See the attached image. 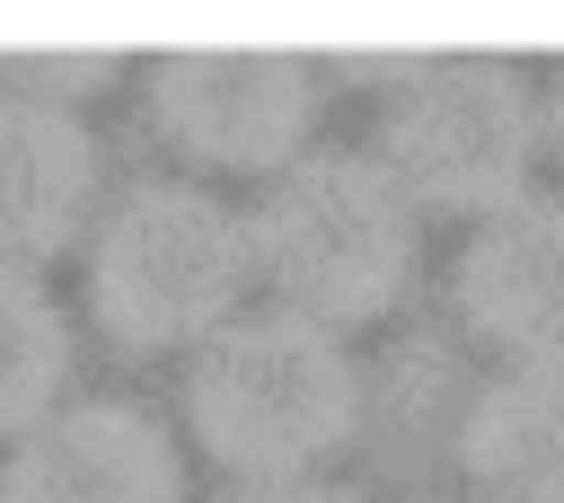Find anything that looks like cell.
<instances>
[{"mask_svg": "<svg viewBox=\"0 0 564 503\" xmlns=\"http://www.w3.org/2000/svg\"><path fill=\"white\" fill-rule=\"evenodd\" d=\"M370 159L414 212H502L529 194L538 97L494 53H441L388 97Z\"/></svg>", "mask_w": 564, "mask_h": 503, "instance_id": "277c9868", "label": "cell"}, {"mask_svg": "<svg viewBox=\"0 0 564 503\" xmlns=\"http://www.w3.org/2000/svg\"><path fill=\"white\" fill-rule=\"evenodd\" d=\"M176 494H185L176 441L159 432V415L123 397L35 415L0 468V503H176Z\"/></svg>", "mask_w": 564, "mask_h": 503, "instance_id": "8992f818", "label": "cell"}, {"mask_svg": "<svg viewBox=\"0 0 564 503\" xmlns=\"http://www.w3.org/2000/svg\"><path fill=\"white\" fill-rule=\"evenodd\" d=\"M458 309L511 362L564 371V194H520L476 221L458 256Z\"/></svg>", "mask_w": 564, "mask_h": 503, "instance_id": "52a82bcc", "label": "cell"}, {"mask_svg": "<svg viewBox=\"0 0 564 503\" xmlns=\"http://www.w3.org/2000/svg\"><path fill=\"white\" fill-rule=\"evenodd\" d=\"M247 274H264L273 309L300 327H370L414 274V203L370 150H308L264 185L247 221Z\"/></svg>", "mask_w": 564, "mask_h": 503, "instance_id": "6da1fadb", "label": "cell"}, {"mask_svg": "<svg viewBox=\"0 0 564 503\" xmlns=\"http://www.w3.org/2000/svg\"><path fill=\"white\" fill-rule=\"evenodd\" d=\"M229 503H352V494L326 477H264V485H238Z\"/></svg>", "mask_w": 564, "mask_h": 503, "instance_id": "4fadbf2b", "label": "cell"}, {"mask_svg": "<svg viewBox=\"0 0 564 503\" xmlns=\"http://www.w3.org/2000/svg\"><path fill=\"white\" fill-rule=\"evenodd\" d=\"M97 203V141L79 115L0 97V265L35 274L79 238Z\"/></svg>", "mask_w": 564, "mask_h": 503, "instance_id": "ba28073f", "label": "cell"}, {"mask_svg": "<svg viewBox=\"0 0 564 503\" xmlns=\"http://www.w3.org/2000/svg\"><path fill=\"white\" fill-rule=\"evenodd\" d=\"M423 62H432V53H335V71H344V79H361V88H388V97H397V88H405Z\"/></svg>", "mask_w": 564, "mask_h": 503, "instance_id": "7c38bea8", "label": "cell"}, {"mask_svg": "<svg viewBox=\"0 0 564 503\" xmlns=\"http://www.w3.org/2000/svg\"><path fill=\"white\" fill-rule=\"evenodd\" d=\"M150 115L203 168H291L317 124V79L273 44H185L150 71Z\"/></svg>", "mask_w": 564, "mask_h": 503, "instance_id": "5b68a950", "label": "cell"}, {"mask_svg": "<svg viewBox=\"0 0 564 503\" xmlns=\"http://www.w3.org/2000/svg\"><path fill=\"white\" fill-rule=\"evenodd\" d=\"M185 415H194V441L220 468H238L247 485L308 477L326 450L352 441L361 379L326 327L264 309V318H229L220 335H203V353L185 371Z\"/></svg>", "mask_w": 564, "mask_h": 503, "instance_id": "7a4b0ae2", "label": "cell"}, {"mask_svg": "<svg viewBox=\"0 0 564 503\" xmlns=\"http://www.w3.org/2000/svg\"><path fill=\"white\" fill-rule=\"evenodd\" d=\"M546 132H555V150H564V71H555V88H546Z\"/></svg>", "mask_w": 564, "mask_h": 503, "instance_id": "5bb4252c", "label": "cell"}, {"mask_svg": "<svg viewBox=\"0 0 564 503\" xmlns=\"http://www.w3.org/2000/svg\"><path fill=\"white\" fill-rule=\"evenodd\" d=\"M70 371V318L35 274L0 265V432H26L35 415H53Z\"/></svg>", "mask_w": 564, "mask_h": 503, "instance_id": "30bf717a", "label": "cell"}, {"mask_svg": "<svg viewBox=\"0 0 564 503\" xmlns=\"http://www.w3.org/2000/svg\"><path fill=\"white\" fill-rule=\"evenodd\" d=\"M458 468L485 485V503H564V371L511 362L467 397Z\"/></svg>", "mask_w": 564, "mask_h": 503, "instance_id": "9c48e42d", "label": "cell"}, {"mask_svg": "<svg viewBox=\"0 0 564 503\" xmlns=\"http://www.w3.org/2000/svg\"><path fill=\"white\" fill-rule=\"evenodd\" d=\"M123 62L106 44H70V53H9L0 62V97H26V106H53V115H79V97H97Z\"/></svg>", "mask_w": 564, "mask_h": 503, "instance_id": "8fae6325", "label": "cell"}, {"mask_svg": "<svg viewBox=\"0 0 564 503\" xmlns=\"http://www.w3.org/2000/svg\"><path fill=\"white\" fill-rule=\"evenodd\" d=\"M238 291H247V221L185 176L132 185L88 247V309L132 353L220 335L238 318Z\"/></svg>", "mask_w": 564, "mask_h": 503, "instance_id": "3957f363", "label": "cell"}]
</instances>
